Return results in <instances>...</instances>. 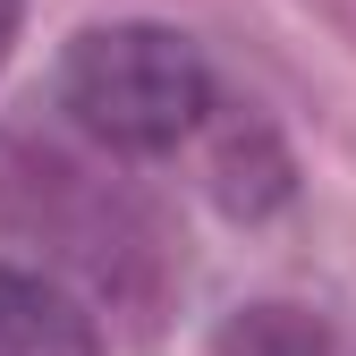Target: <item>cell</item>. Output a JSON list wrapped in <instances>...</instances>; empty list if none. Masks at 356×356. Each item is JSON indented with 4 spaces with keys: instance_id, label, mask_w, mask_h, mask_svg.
Here are the masks:
<instances>
[{
    "instance_id": "obj_1",
    "label": "cell",
    "mask_w": 356,
    "mask_h": 356,
    "mask_svg": "<svg viewBox=\"0 0 356 356\" xmlns=\"http://www.w3.org/2000/svg\"><path fill=\"white\" fill-rule=\"evenodd\" d=\"M60 102L119 153H170L212 102V76L170 26H94L68 42Z\"/></svg>"
},
{
    "instance_id": "obj_2",
    "label": "cell",
    "mask_w": 356,
    "mask_h": 356,
    "mask_svg": "<svg viewBox=\"0 0 356 356\" xmlns=\"http://www.w3.org/2000/svg\"><path fill=\"white\" fill-rule=\"evenodd\" d=\"M0 356H102L85 305L34 272H0Z\"/></svg>"
},
{
    "instance_id": "obj_3",
    "label": "cell",
    "mask_w": 356,
    "mask_h": 356,
    "mask_svg": "<svg viewBox=\"0 0 356 356\" xmlns=\"http://www.w3.org/2000/svg\"><path fill=\"white\" fill-rule=\"evenodd\" d=\"M204 178H212V204L238 212V220H263V212L289 204V153H280V136H272L263 119L220 127V145H212Z\"/></svg>"
},
{
    "instance_id": "obj_4",
    "label": "cell",
    "mask_w": 356,
    "mask_h": 356,
    "mask_svg": "<svg viewBox=\"0 0 356 356\" xmlns=\"http://www.w3.org/2000/svg\"><path fill=\"white\" fill-rule=\"evenodd\" d=\"M212 356H331V331L305 305H238L212 331Z\"/></svg>"
},
{
    "instance_id": "obj_5",
    "label": "cell",
    "mask_w": 356,
    "mask_h": 356,
    "mask_svg": "<svg viewBox=\"0 0 356 356\" xmlns=\"http://www.w3.org/2000/svg\"><path fill=\"white\" fill-rule=\"evenodd\" d=\"M9 42H17V0H0V60H9Z\"/></svg>"
}]
</instances>
